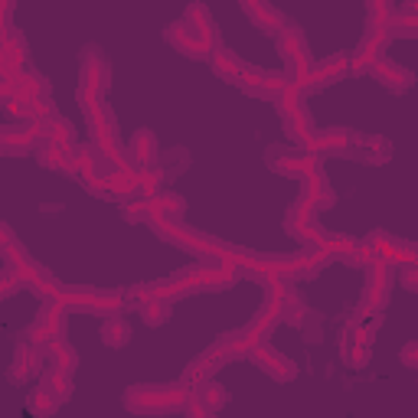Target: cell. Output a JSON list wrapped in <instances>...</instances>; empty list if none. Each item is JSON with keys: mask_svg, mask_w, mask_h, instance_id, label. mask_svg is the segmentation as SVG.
<instances>
[{"mask_svg": "<svg viewBox=\"0 0 418 418\" xmlns=\"http://www.w3.org/2000/svg\"><path fill=\"white\" fill-rule=\"evenodd\" d=\"M252 356H255V360L262 363V366H265V370L271 372V376H278V379H291V376H294V370H291V363L284 360V356H278L275 349H268L265 343L252 349Z\"/></svg>", "mask_w": 418, "mask_h": 418, "instance_id": "1", "label": "cell"}, {"mask_svg": "<svg viewBox=\"0 0 418 418\" xmlns=\"http://www.w3.org/2000/svg\"><path fill=\"white\" fill-rule=\"evenodd\" d=\"M278 46H281V53H284V59H288V62H294V59H307V46H304L301 33H298V30H291V26L281 33Z\"/></svg>", "mask_w": 418, "mask_h": 418, "instance_id": "2", "label": "cell"}, {"mask_svg": "<svg viewBox=\"0 0 418 418\" xmlns=\"http://www.w3.org/2000/svg\"><path fill=\"white\" fill-rule=\"evenodd\" d=\"M372 72H376V75H379V79H383L385 85H408V82H412V72L399 69V66L385 62V59H379V62L372 66Z\"/></svg>", "mask_w": 418, "mask_h": 418, "instance_id": "3", "label": "cell"}, {"mask_svg": "<svg viewBox=\"0 0 418 418\" xmlns=\"http://www.w3.org/2000/svg\"><path fill=\"white\" fill-rule=\"evenodd\" d=\"M199 399V402H203V406H209L212 408V412H216V408L222 406V402H226V392H222V385H216V383H199V392H193Z\"/></svg>", "mask_w": 418, "mask_h": 418, "instance_id": "4", "label": "cell"}, {"mask_svg": "<svg viewBox=\"0 0 418 418\" xmlns=\"http://www.w3.org/2000/svg\"><path fill=\"white\" fill-rule=\"evenodd\" d=\"M245 10L255 17L258 24H268V26H281V13L275 7H268V3H245Z\"/></svg>", "mask_w": 418, "mask_h": 418, "instance_id": "5", "label": "cell"}, {"mask_svg": "<svg viewBox=\"0 0 418 418\" xmlns=\"http://www.w3.org/2000/svg\"><path fill=\"white\" fill-rule=\"evenodd\" d=\"M102 337L108 340L111 347H118V343H125V340L131 337V330L121 324V320H108V324H104V330H102Z\"/></svg>", "mask_w": 418, "mask_h": 418, "instance_id": "6", "label": "cell"}, {"mask_svg": "<svg viewBox=\"0 0 418 418\" xmlns=\"http://www.w3.org/2000/svg\"><path fill=\"white\" fill-rule=\"evenodd\" d=\"M134 151H138V161H151V154H154V140L147 131H140L138 138H134V144H131Z\"/></svg>", "mask_w": 418, "mask_h": 418, "instance_id": "7", "label": "cell"}, {"mask_svg": "<svg viewBox=\"0 0 418 418\" xmlns=\"http://www.w3.org/2000/svg\"><path fill=\"white\" fill-rule=\"evenodd\" d=\"M402 360H406L408 366H418V343H412V347H406V353H402Z\"/></svg>", "mask_w": 418, "mask_h": 418, "instance_id": "8", "label": "cell"}]
</instances>
